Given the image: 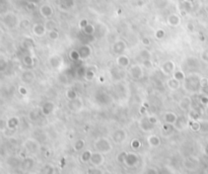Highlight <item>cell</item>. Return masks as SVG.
Instances as JSON below:
<instances>
[{
  "label": "cell",
  "mask_w": 208,
  "mask_h": 174,
  "mask_svg": "<svg viewBox=\"0 0 208 174\" xmlns=\"http://www.w3.org/2000/svg\"><path fill=\"white\" fill-rule=\"evenodd\" d=\"M140 127H141V129H142L143 130H146V132H148V130H151L153 129L155 125H152L151 122H149V121L147 119V117H146V119H141Z\"/></svg>",
  "instance_id": "4fadbf2b"
},
{
  "label": "cell",
  "mask_w": 208,
  "mask_h": 174,
  "mask_svg": "<svg viewBox=\"0 0 208 174\" xmlns=\"http://www.w3.org/2000/svg\"><path fill=\"white\" fill-rule=\"evenodd\" d=\"M126 137H127V135H126V132L124 130H115L112 135V138H113V140H114V142L118 143V144L124 142L126 140Z\"/></svg>",
  "instance_id": "7a4b0ae2"
},
{
  "label": "cell",
  "mask_w": 208,
  "mask_h": 174,
  "mask_svg": "<svg viewBox=\"0 0 208 174\" xmlns=\"http://www.w3.org/2000/svg\"><path fill=\"white\" fill-rule=\"evenodd\" d=\"M69 56H70V59H71L72 61H78V60H80V56H79V53H78V51H76V50L71 51L70 54H69Z\"/></svg>",
  "instance_id": "d4e9b609"
},
{
  "label": "cell",
  "mask_w": 208,
  "mask_h": 174,
  "mask_svg": "<svg viewBox=\"0 0 208 174\" xmlns=\"http://www.w3.org/2000/svg\"><path fill=\"white\" fill-rule=\"evenodd\" d=\"M186 1H188V2H192L193 0H186Z\"/></svg>",
  "instance_id": "7bdbcfd3"
},
{
  "label": "cell",
  "mask_w": 208,
  "mask_h": 174,
  "mask_svg": "<svg viewBox=\"0 0 208 174\" xmlns=\"http://www.w3.org/2000/svg\"><path fill=\"white\" fill-rule=\"evenodd\" d=\"M100 80H101V82H104V77H102L101 76V77H100Z\"/></svg>",
  "instance_id": "b9f144b4"
},
{
  "label": "cell",
  "mask_w": 208,
  "mask_h": 174,
  "mask_svg": "<svg viewBox=\"0 0 208 174\" xmlns=\"http://www.w3.org/2000/svg\"><path fill=\"white\" fill-rule=\"evenodd\" d=\"M34 32L38 37H42L46 34V27L42 24H36L34 27Z\"/></svg>",
  "instance_id": "2e32d148"
},
{
  "label": "cell",
  "mask_w": 208,
  "mask_h": 174,
  "mask_svg": "<svg viewBox=\"0 0 208 174\" xmlns=\"http://www.w3.org/2000/svg\"><path fill=\"white\" fill-rule=\"evenodd\" d=\"M84 147V141L83 140H77L74 144V150L75 151H80L82 150Z\"/></svg>",
  "instance_id": "cb8c5ba5"
},
{
  "label": "cell",
  "mask_w": 208,
  "mask_h": 174,
  "mask_svg": "<svg viewBox=\"0 0 208 174\" xmlns=\"http://www.w3.org/2000/svg\"><path fill=\"white\" fill-rule=\"evenodd\" d=\"M142 44L145 46H149L150 45V41L149 39H147V38H144V39L142 40Z\"/></svg>",
  "instance_id": "f35d334b"
},
{
  "label": "cell",
  "mask_w": 208,
  "mask_h": 174,
  "mask_svg": "<svg viewBox=\"0 0 208 174\" xmlns=\"http://www.w3.org/2000/svg\"><path fill=\"white\" fill-rule=\"evenodd\" d=\"M117 63L119 66H121L123 68H126L130 65V59L127 57V56L124 55H120L117 59Z\"/></svg>",
  "instance_id": "7c38bea8"
},
{
  "label": "cell",
  "mask_w": 208,
  "mask_h": 174,
  "mask_svg": "<svg viewBox=\"0 0 208 174\" xmlns=\"http://www.w3.org/2000/svg\"><path fill=\"white\" fill-rule=\"evenodd\" d=\"M87 24H88V21H87L86 19H82V20H80V22H79V27H80L81 29L85 27Z\"/></svg>",
  "instance_id": "74e56055"
},
{
  "label": "cell",
  "mask_w": 208,
  "mask_h": 174,
  "mask_svg": "<svg viewBox=\"0 0 208 174\" xmlns=\"http://www.w3.org/2000/svg\"><path fill=\"white\" fill-rule=\"evenodd\" d=\"M143 174H158V172L155 168H147Z\"/></svg>",
  "instance_id": "836d02e7"
},
{
  "label": "cell",
  "mask_w": 208,
  "mask_h": 174,
  "mask_svg": "<svg viewBox=\"0 0 208 174\" xmlns=\"http://www.w3.org/2000/svg\"><path fill=\"white\" fill-rule=\"evenodd\" d=\"M48 37L51 41H56V40H58V38H59V32H57V29L49 30Z\"/></svg>",
  "instance_id": "ffe728a7"
},
{
  "label": "cell",
  "mask_w": 208,
  "mask_h": 174,
  "mask_svg": "<svg viewBox=\"0 0 208 174\" xmlns=\"http://www.w3.org/2000/svg\"><path fill=\"white\" fill-rule=\"evenodd\" d=\"M191 129L197 132V130H200V122H196V121H193L191 122Z\"/></svg>",
  "instance_id": "f1b7e54d"
},
{
  "label": "cell",
  "mask_w": 208,
  "mask_h": 174,
  "mask_svg": "<svg viewBox=\"0 0 208 174\" xmlns=\"http://www.w3.org/2000/svg\"><path fill=\"white\" fill-rule=\"evenodd\" d=\"M165 121L168 125H175L178 121V116L174 112H166L165 114Z\"/></svg>",
  "instance_id": "30bf717a"
},
{
  "label": "cell",
  "mask_w": 208,
  "mask_h": 174,
  "mask_svg": "<svg viewBox=\"0 0 208 174\" xmlns=\"http://www.w3.org/2000/svg\"><path fill=\"white\" fill-rule=\"evenodd\" d=\"M200 130H202V132H208V122H200Z\"/></svg>",
  "instance_id": "1f68e13d"
},
{
  "label": "cell",
  "mask_w": 208,
  "mask_h": 174,
  "mask_svg": "<svg viewBox=\"0 0 208 174\" xmlns=\"http://www.w3.org/2000/svg\"><path fill=\"white\" fill-rule=\"evenodd\" d=\"M91 164H94V166H100L104 163V156H103V153L101 152H96V153H92L91 154Z\"/></svg>",
  "instance_id": "277c9868"
},
{
  "label": "cell",
  "mask_w": 208,
  "mask_h": 174,
  "mask_svg": "<svg viewBox=\"0 0 208 174\" xmlns=\"http://www.w3.org/2000/svg\"><path fill=\"white\" fill-rule=\"evenodd\" d=\"M126 156H127V153H126V152H121L119 155H118V161H119V162H125Z\"/></svg>",
  "instance_id": "d6a6232c"
},
{
  "label": "cell",
  "mask_w": 208,
  "mask_h": 174,
  "mask_svg": "<svg viewBox=\"0 0 208 174\" xmlns=\"http://www.w3.org/2000/svg\"><path fill=\"white\" fill-rule=\"evenodd\" d=\"M201 101H203V103H205V104H206L207 102H208V99H207V98H205V97H202Z\"/></svg>",
  "instance_id": "60d3db41"
},
{
  "label": "cell",
  "mask_w": 208,
  "mask_h": 174,
  "mask_svg": "<svg viewBox=\"0 0 208 174\" xmlns=\"http://www.w3.org/2000/svg\"><path fill=\"white\" fill-rule=\"evenodd\" d=\"M180 17L177 14H171L168 17V24L172 27H177V25L180 24Z\"/></svg>",
  "instance_id": "9a60e30c"
},
{
  "label": "cell",
  "mask_w": 208,
  "mask_h": 174,
  "mask_svg": "<svg viewBox=\"0 0 208 174\" xmlns=\"http://www.w3.org/2000/svg\"><path fill=\"white\" fill-rule=\"evenodd\" d=\"M54 108H55V105H54L53 102H46L45 104H44L43 108H42V111L43 114H45V116H48V114H50L51 112H52L54 111Z\"/></svg>",
  "instance_id": "5bb4252c"
},
{
  "label": "cell",
  "mask_w": 208,
  "mask_h": 174,
  "mask_svg": "<svg viewBox=\"0 0 208 174\" xmlns=\"http://www.w3.org/2000/svg\"><path fill=\"white\" fill-rule=\"evenodd\" d=\"M63 3V6H65V8H70L74 5V0H61Z\"/></svg>",
  "instance_id": "83f0119b"
},
{
  "label": "cell",
  "mask_w": 208,
  "mask_h": 174,
  "mask_svg": "<svg viewBox=\"0 0 208 174\" xmlns=\"http://www.w3.org/2000/svg\"><path fill=\"white\" fill-rule=\"evenodd\" d=\"M147 119L149 121V122H151L152 125H155L156 122H157V119H156L155 116H148L147 117Z\"/></svg>",
  "instance_id": "d590c367"
},
{
  "label": "cell",
  "mask_w": 208,
  "mask_h": 174,
  "mask_svg": "<svg viewBox=\"0 0 208 174\" xmlns=\"http://www.w3.org/2000/svg\"><path fill=\"white\" fill-rule=\"evenodd\" d=\"M45 27H46V29H48V30L56 29V22L54 21V20H48Z\"/></svg>",
  "instance_id": "484cf974"
},
{
  "label": "cell",
  "mask_w": 208,
  "mask_h": 174,
  "mask_svg": "<svg viewBox=\"0 0 208 174\" xmlns=\"http://www.w3.org/2000/svg\"><path fill=\"white\" fill-rule=\"evenodd\" d=\"M168 86L169 89H172V90H177V89H179L180 87V83H179V80L176 78H172L169 79V80L168 81Z\"/></svg>",
  "instance_id": "ac0fdd59"
},
{
  "label": "cell",
  "mask_w": 208,
  "mask_h": 174,
  "mask_svg": "<svg viewBox=\"0 0 208 174\" xmlns=\"http://www.w3.org/2000/svg\"><path fill=\"white\" fill-rule=\"evenodd\" d=\"M129 72H130V75L132 76V78H134V79H140L143 75L142 69H141V67L139 65L131 66Z\"/></svg>",
  "instance_id": "5b68a950"
},
{
  "label": "cell",
  "mask_w": 208,
  "mask_h": 174,
  "mask_svg": "<svg viewBox=\"0 0 208 174\" xmlns=\"http://www.w3.org/2000/svg\"><path fill=\"white\" fill-rule=\"evenodd\" d=\"M78 53H79V56H80V59H86L91 56V48L89 46H82L80 47V49L78 50Z\"/></svg>",
  "instance_id": "8fae6325"
},
{
  "label": "cell",
  "mask_w": 208,
  "mask_h": 174,
  "mask_svg": "<svg viewBox=\"0 0 208 174\" xmlns=\"http://www.w3.org/2000/svg\"><path fill=\"white\" fill-rule=\"evenodd\" d=\"M143 64H144V66L146 68H151L153 66L150 60H144V61H143Z\"/></svg>",
  "instance_id": "8d00e7d4"
},
{
  "label": "cell",
  "mask_w": 208,
  "mask_h": 174,
  "mask_svg": "<svg viewBox=\"0 0 208 174\" xmlns=\"http://www.w3.org/2000/svg\"><path fill=\"white\" fill-rule=\"evenodd\" d=\"M148 144L152 147H158L160 145V139L155 135H152L148 138Z\"/></svg>",
  "instance_id": "e0dca14e"
},
{
  "label": "cell",
  "mask_w": 208,
  "mask_h": 174,
  "mask_svg": "<svg viewBox=\"0 0 208 174\" xmlns=\"http://www.w3.org/2000/svg\"><path fill=\"white\" fill-rule=\"evenodd\" d=\"M187 29L189 30V32H194V25L192 24H187Z\"/></svg>",
  "instance_id": "ab89813d"
},
{
  "label": "cell",
  "mask_w": 208,
  "mask_h": 174,
  "mask_svg": "<svg viewBox=\"0 0 208 174\" xmlns=\"http://www.w3.org/2000/svg\"><path fill=\"white\" fill-rule=\"evenodd\" d=\"M140 146H141V143H140V141L138 140V139H134V140L132 141V142H131V147H132L134 150L139 149Z\"/></svg>",
  "instance_id": "4316f807"
},
{
  "label": "cell",
  "mask_w": 208,
  "mask_h": 174,
  "mask_svg": "<svg viewBox=\"0 0 208 174\" xmlns=\"http://www.w3.org/2000/svg\"><path fill=\"white\" fill-rule=\"evenodd\" d=\"M161 70L166 74H169L175 70V64L173 61H166L161 65Z\"/></svg>",
  "instance_id": "9c48e42d"
},
{
  "label": "cell",
  "mask_w": 208,
  "mask_h": 174,
  "mask_svg": "<svg viewBox=\"0 0 208 174\" xmlns=\"http://www.w3.org/2000/svg\"><path fill=\"white\" fill-rule=\"evenodd\" d=\"M61 63H62V59L58 55H53L49 59V65L52 68H58L61 65Z\"/></svg>",
  "instance_id": "52a82bcc"
},
{
  "label": "cell",
  "mask_w": 208,
  "mask_h": 174,
  "mask_svg": "<svg viewBox=\"0 0 208 174\" xmlns=\"http://www.w3.org/2000/svg\"><path fill=\"white\" fill-rule=\"evenodd\" d=\"M138 161H139V158H138V156L136 154H134V153H127L124 163L127 166H129V167H133V166L137 164Z\"/></svg>",
  "instance_id": "3957f363"
},
{
  "label": "cell",
  "mask_w": 208,
  "mask_h": 174,
  "mask_svg": "<svg viewBox=\"0 0 208 174\" xmlns=\"http://www.w3.org/2000/svg\"><path fill=\"white\" fill-rule=\"evenodd\" d=\"M94 148L97 152H101L103 154H106V153H109L110 151L112 150V146L111 143L109 142L107 139L105 138H100L96 141L94 143Z\"/></svg>",
  "instance_id": "6da1fadb"
},
{
  "label": "cell",
  "mask_w": 208,
  "mask_h": 174,
  "mask_svg": "<svg viewBox=\"0 0 208 174\" xmlns=\"http://www.w3.org/2000/svg\"><path fill=\"white\" fill-rule=\"evenodd\" d=\"M140 58H142V60H150V52L148 50H146V49H144V50H142L139 54Z\"/></svg>",
  "instance_id": "603a6c76"
},
{
  "label": "cell",
  "mask_w": 208,
  "mask_h": 174,
  "mask_svg": "<svg viewBox=\"0 0 208 174\" xmlns=\"http://www.w3.org/2000/svg\"><path fill=\"white\" fill-rule=\"evenodd\" d=\"M66 97H67L69 100L73 101L75 99H77V93H76V91L74 89H68L66 91Z\"/></svg>",
  "instance_id": "d6986e66"
},
{
  "label": "cell",
  "mask_w": 208,
  "mask_h": 174,
  "mask_svg": "<svg viewBox=\"0 0 208 174\" xmlns=\"http://www.w3.org/2000/svg\"><path fill=\"white\" fill-rule=\"evenodd\" d=\"M32 174H38V173H32Z\"/></svg>",
  "instance_id": "ee69618b"
},
{
  "label": "cell",
  "mask_w": 208,
  "mask_h": 174,
  "mask_svg": "<svg viewBox=\"0 0 208 174\" xmlns=\"http://www.w3.org/2000/svg\"><path fill=\"white\" fill-rule=\"evenodd\" d=\"M91 154H92V153L91 152V151H88V150L84 151L82 154H81V157H80L81 160H82L83 162H88V161L91 160Z\"/></svg>",
  "instance_id": "7402d4cb"
},
{
  "label": "cell",
  "mask_w": 208,
  "mask_h": 174,
  "mask_svg": "<svg viewBox=\"0 0 208 174\" xmlns=\"http://www.w3.org/2000/svg\"><path fill=\"white\" fill-rule=\"evenodd\" d=\"M41 14H42L44 17H46V18H50V17L53 15L52 7L48 4L43 5V6L41 7Z\"/></svg>",
  "instance_id": "ba28073f"
},
{
  "label": "cell",
  "mask_w": 208,
  "mask_h": 174,
  "mask_svg": "<svg viewBox=\"0 0 208 174\" xmlns=\"http://www.w3.org/2000/svg\"><path fill=\"white\" fill-rule=\"evenodd\" d=\"M165 30L163 29H158V30H156L155 32V38L156 39H158V40H161L163 39V37H165Z\"/></svg>",
  "instance_id": "f546056e"
},
{
  "label": "cell",
  "mask_w": 208,
  "mask_h": 174,
  "mask_svg": "<svg viewBox=\"0 0 208 174\" xmlns=\"http://www.w3.org/2000/svg\"><path fill=\"white\" fill-rule=\"evenodd\" d=\"M126 49V45L123 41H119V42L115 43L114 46H113V51H114L115 54H118V55H122V53L125 51Z\"/></svg>",
  "instance_id": "8992f818"
},
{
  "label": "cell",
  "mask_w": 208,
  "mask_h": 174,
  "mask_svg": "<svg viewBox=\"0 0 208 174\" xmlns=\"http://www.w3.org/2000/svg\"><path fill=\"white\" fill-rule=\"evenodd\" d=\"M174 77L176 79H178V80H184L185 79V75L183 72H181V71H178V72H176L174 74Z\"/></svg>",
  "instance_id": "4dcf8cb0"
},
{
  "label": "cell",
  "mask_w": 208,
  "mask_h": 174,
  "mask_svg": "<svg viewBox=\"0 0 208 174\" xmlns=\"http://www.w3.org/2000/svg\"><path fill=\"white\" fill-rule=\"evenodd\" d=\"M83 32H84V34L85 35H94V32H96L94 30V27L92 24H87L85 27H83Z\"/></svg>",
  "instance_id": "44dd1931"
},
{
  "label": "cell",
  "mask_w": 208,
  "mask_h": 174,
  "mask_svg": "<svg viewBox=\"0 0 208 174\" xmlns=\"http://www.w3.org/2000/svg\"><path fill=\"white\" fill-rule=\"evenodd\" d=\"M200 86H201L202 88H205V87H207L208 86V79H206V78L200 79Z\"/></svg>",
  "instance_id": "e575fe53"
}]
</instances>
